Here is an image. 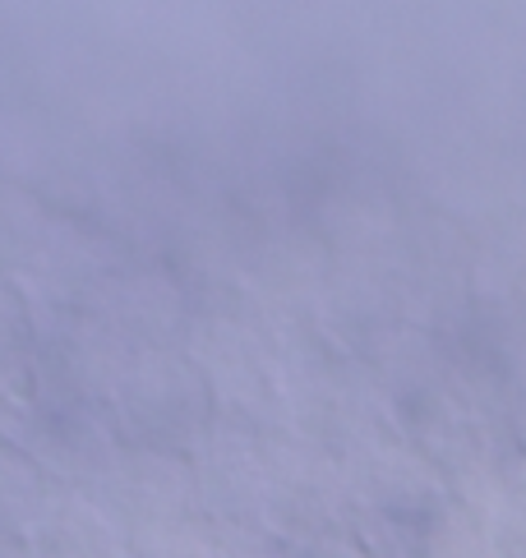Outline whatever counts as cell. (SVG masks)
Here are the masks:
<instances>
[{
	"label": "cell",
	"mask_w": 526,
	"mask_h": 558,
	"mask_svg": "<svg viewBox=\"0 0 526 558\" xmlns=\"http://www.w3.org/2000/svg\"><path fill=\"white\" fill-rule=\"evenodd\" d=\"M125 558H217V535L199 522H162L130 531Z\"/></svg>",
	"instance_id": "obj_3"
},
{
	"label": "cell",
	"mask_w": 526,
	"mask_h": 558,
	"mask_svg": "<svg viewBox=\"0 0 526 558\" xmlns=\"http://www.w3.org/2000/svg\"><path fill=\"white\" fill-rule=\"evenodd\" d=\"M217 558H287V545L273 535H217Z\"/></svg>",
	"instance_id": "obj_5"
},
{
	"label": "cell",
	"mask_w": 526,
	"mask_h": 558,
	"mask_svg": "<svg viewBox=\"0 0 526 558\" xmlns=\"http://www.w3.org/2000/svg\"><path fill=\"white\" fill-rule=\"evenodd\" d=\"M130 531L93 489H51L28 535L33 558H125Z\"/></svg>",
	"instance_id": "obj_1"
},
{
	"label": "cell",
	"mask_w": 526,
	"mask_h": 558,
	"mask_svg": "<svg viewBox=\"0 0 526 558\" xmlns=\"http://www.w3.org/2000/svg\"><path fill=\"white\" fill-rule=\"evenodd\" d=\"M51 498V481L28 457L0 448V549H28V535L43 504Z\"/></svg>",
	"instance_id": "obj_2"
},
{
	"label": "cell",
	"mask_w": 526,
	"mask_h": 558,
	"mask_svg": "<svg viewBox=\"0 0 526 558\" xmlns=\"http://www.w3.org/2000/svg\"><path fill=\"white\" fill-rule=\"evenodd\" d=\"M287 558H374L351 531H333V535H314V541L287 545Z\"/></svg>",
	"instance_id": "obj_4"
},
{
	"label": "cell",
	"mask_w": 526,
	"mask_h": 558,
	"mask_svg": "<svg viewBox=\"0 0 526 558\" xmlns=\"http://www.w3.org/2000/svg\"><path fill=\"white\" fill-rule=\"evenodd\" d=\"M0 558H33L28 549H0Z\"/></svg>",
	"instance_id": "obj_6"
}]
</instances>
